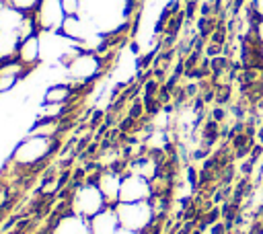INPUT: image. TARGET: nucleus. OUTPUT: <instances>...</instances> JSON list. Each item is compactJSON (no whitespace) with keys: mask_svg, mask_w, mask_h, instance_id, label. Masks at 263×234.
Segmentation results:
<instances>
[{"mask_svg":"<svg viewBox=\"0 0 263 234\" xmlns=\"http://www.w3.org/2000/svg\"><path fill=\"white\" fill-rule=\"evenodd\" d=\"M53 150H55V138H45V135H33V133H29L14 148L10 160L18 168H31V166H39Z\"/></svg>","mask_w":263,"mask_h":234,"instance_id":"nucleus-1","label":"nucleus"},{"mask_svg":"<svg viewBox=\"0 0 263 234\" xmlns=\"http://www.w3.org/2000/svg\"><path fill=\"white\" fill-rule=\"evenodd\" d=\"M109 203L105 199V195L101 193L99 185L88 181V183H82V185H76L72 189V195H70V203H68V209L80 218H86L90 220L95 213H99L101 209H105Z\"/></svg>","mask_w":263,"mask_h":234,"instance_id":"nucleus-2","label":"nucleus"},{"mask_svg":"<svg viewBox=\"0 0 263 234\" xmlns=\"http://www.w3.org/2000/svg\"><path fill=\"white\" fill-rule=\"evenodd\" d=\"M101 68H103V57L97 51L80 49L66 64V78L70 84H86L99 76Z\"/></svg>","mask_w":263,"mask_h":234,"instance_id":"nucleus-3","label":"nucleus"},{"mask_svg":"<svg viewBox=\"0 0 263 234\" xmlns=\"http://www.w3.org/2000/svg\"><path fill=\"white\" fill-rule=\"evenodd\" d=\"M115 211L119 218V224L129 230L144 232L152 220H154V203L152 201H136V203H115Z\"/></svg>","mask_w":263,"mask_h":234,"instance_id":"nucleus-4","label":"nucleus"},{"mask_svg":"<svg viewBox=\"0 0 263 234\" xmlns=\"http://www.w3.org/2000/svg\"><path fill=\"white\" fill-rule=\"evenodd\" d=\"M154 197L152 181L134 174V172H123L121 179V191H119V201L121 203H136V201H150ZM117 201V203H119Z\"/></svg>","mask_w":263,"mask_h":234,"instance_id":"nucleus-5","label":"nucleus"},{"mask_svg":"<svg viewBox=\"0 0 263 234\" xmlns=\"http://www.w3.org/2000/svg\"><path fill=\"white\" fill-rule=\"evenodd\" d=\"M33 14H35L39 31H49V33H60L68 16L62 6V0H41V4L35 8Z\"/></svg>","mask_w":263,"mask_h":234,"instance_id":"nucleus-6","label":"nucleus"},{"mask_svg":"<svg viewBox=\"0 0 263 234\" xmlns=\"http://www.w3.org/2000/svg\"><path fill=\"white\" fill-rule=\"evenodd\" d=\"M121 179H123V172L119 168H101L95 177V183L99 185L101 193L105 195L107 203L109 205H115L119 201V191H121Z\"/></svg>","mask_w":263,"mask_h":234,"instance_id":"nucleus-7","label":"nucleus"},{"mask_svg":"<svg viewBox=\"0 0 263 234\" xmlns=\"http://www.w3.org/2000/svg\"><path fill=\"white\" fill-rule=\"evenodd\" d=\"M29 72L31 70L27 66H23L16 57L6 60V62H0V94L12 90Z\"/></svg>","mask_w":263,"mask_h":234,"instance_id":"nucleus-8","label":"nucleus"},{"mask_svg":"<svg viewBox=\"0 0 263 234\" xmlns=\"http://www.w3.org/2000/svg\"><path fill=\"white\" fill-rule=\"evenodd\" d=\"M119 218L115 211V205H107L105 209H101L99 213H95L88 220V230L90 234H115L119 228Z\"/></svg>","mask_w":263,"mask_h":234,"instance_id":"nucleus-9","label":"nucleus"},{"mask_svg":"<svg viewBox=\"0 0 263 234\" xmlns=\"http://www.w3.org/2000/svg\"><path fill=\"white\" fill-rule=\"evenodd\" d=\"M49 234H90L88 230V220L86 218H80L76 213H72L68 209V213L60 216L51 228H49Z\"/></svg>","mask_w":263,"mask_h":234,"instance_id":"nucleus-10","label":"nucleus"},{"mask_svg":"<svg viewBox=\"0 0 263 234\" xmlns=\"http://www.w3.org/2000/svg\"><path fill=\"white\" fill-rule=\"evenodd\" d=\"M16 60L27 66L29 70L37 68L43 60H41V39H39V33L37 35H31L27 39H21V45H18V51H16Z\"/></svg>","mask_w":263,"mask_h":234,"instance_id":"nucleus-11","label":"nucleus"},{"mask_svg":"<svg viewBox=\"0 0 263 234\" xmlns=\"http://www.w3.org/2000/svg\"><path fill=\"white\" fill-rule=\"evenodd\" d=\"M125 172H134V174H140V177L152 181V179L158 177V162H156L154 156L144 154V156L134 158V160L129 162V168H127Z\"/></svg>","mask_w":263,"mask_h":234,"instance_id":"nucleus-12","label":"nucleus"},{"mask_svg":"<svg viewBox=\"0 0 263 234\" xmlns=\"http://www.w3.org/2000/svg\"><path fill=\"white\" fill-rule=\"evenodd\" d=\"M72 96V84L70 82H55L49 84L43 92V103H60V105H68Z\"/></svg>","mask_w":263,"mask_h":234,"instance_id":"nucleus-13","label":"nucleus"},{"mask_svg":"<svg viewBox=\"0 0 263 234\" xmlns=\"http://www.w3.org/2000/svg\"><path fill=\"white\" fill-rule=\"evenodd\" d=\"M21 37L16 31H0V62L16 57Z\"/></svg>","mask_w":263,"mask_h":234,"instance_id":"nucleus-14","label":"nucleus"},{"mask_svg":"<svg viewBox=\"0 0 263 234\" xmlns=\"http://www.w3.org/2000/svg\"><path fill=\"white\" fill-rule=\"evenodd\" d=\"M4 2L23 10V12H35V8L41 4V0H4Z\"/></svg>","mask_w":263,"mask_h":234,"instance_id":"nucleus-15","label":"nucleus"},{"mask_svg":"<svg viewBox=\"0 0 263 234\" xmlns=\"http://www.w3.org/2000/svg\"><path fill=\"white\" fill-rule=\"evenodd\" d=\"M10 203V191H8V185L0 181V211Z\"/></svg>","mask_w":263,"mask_h":234,"instance_id":"nucleus-16","label":"nucleus"},{"mask_svg":"<svg viewBox=\"0 0 263 234\" xmlns=\"http://www.w3.org/2000/svg\"><path fill=\"white\" fill-rule=\"evenodd\" d=\"M255 37H257L259 43H263V18H259L257 25H255Z\"/></svg>","mask_w":263,"mask_h":234,"instance_id":"nucleus-17","label":"nucleus"},{"mask_svg":"<svg viewBox=\"0 0 263 234\" xmlns=\"http://www.w3.org/2000/svg\"><path fill=\"white\" fill-rule=\"evenodd\" d=\"M255 14L257 18H263V0H255Z\"/></svg>","mask_w":263,"mask_h":234,"instance_id":"nucleus-18","label":"nucleus"},{"mask_svg":"<svg viewBox=\"0 0 263 234\" xmlns=\"http://www.w3.org/2000/svg\"><path fill=\"white\" fill-rule=\"evenodd\" d=\"M115 234H144V232H138V230H129V228H123V226H119Z\"/></svg>","mask_w":263,"mask_h":234,"instance_id":"nucleus-19","label":"nucleus"},{"mask_svg":"<svg viewBox=\"0 0 263 234\" xmlns=\"http://www.w3.org/2000/svg\"><path fill=\"white\" fill-rule=\"evenodd\" d=\"M259 57H261V62H263V43H261V47H259Z\"/></svg>","mask_w":263,"mask_h":234,"instance_id":"nucleus-20","label":"nucleus"},{"mask_svg":"<svg viewBox=\"0 0 263 234\" xmlns=\"http://www.w3.org/2000/svg\"><path fill=\"white\" fill-rule=\"evenodd\" d=\"M259 234H263V232H259Z\"/></svg>","mask_w":263,"mask_h":234,"instance_id":"nucleus-21","label":"nucleus"}]
</instances>
